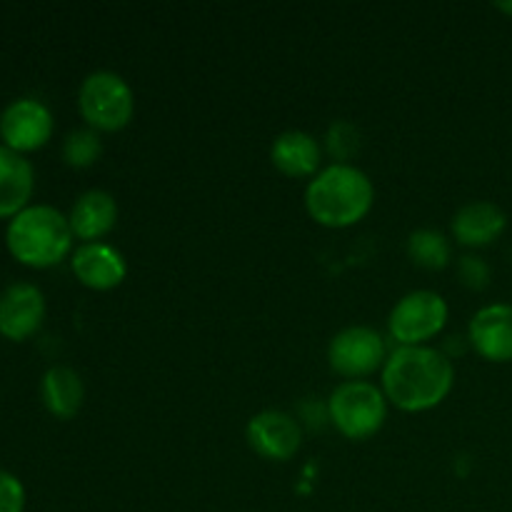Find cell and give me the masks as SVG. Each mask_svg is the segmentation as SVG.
Here are the masks:
<instances>
[{"label":"cell","mask_w":512,"mask_h":512,"mask_svg":"<svg viewBox=\"0 0 512 512\" xmlns=\"http://www.w3.org/2000/svg\"><path fill=\"white\" fill-rule=\"evenodd\" d=\"M383 393L403 413H425L443 403L455 383L453 358L430 345L395 348L383 365Z\"/></svg>","instance_id":"obj_1"},{"label":"cell","mask_w":512,"mask_h":512,"mask_svg":"<svg viewBox=\"0 0 512 512\" xmlns=\"http://www.w3.org/2000/svg\"><path fill=\"white\" fill-rule=\"evenodd\" d=\"M373 203V180L350 163L328 165L305 188L308 215L323 228H350L373 210Z\"/></svg>","instance_id":"obj_2"},{"label":"cell","mask_w":512,"mask_h":512,"mask_svg":"<svg viewBox=\"0 0 512 512\" xmlns=\"http://www.w3.org/2000/svg\"><path fill=\"white\" fill-rule=\"evenodd\" d=\"M73 230L68 215L53 205H28L5 230L8 253L28 268H53L73 250Z\"/></svg>","instance_id":"obj_3"},{"label":"cell","mask_w":512,"mask_h":512,"mask_svg":"<svg viewBox=\"0 0 512 512\" xmlns=\"http://www.w3.org/2000/svg\"><path fill=\"white\" fill-rule=\"evenodd\" d=\"M328 418L348 440H368L385 425L388 398L368 380H345L330 393Z\"/></svg>","instance_id":"obj_4"},{"label":"cell","mask_w":512,"mask_h":512,"mask_svg":"<svg viewBox=\"0 0 512 512\" xmlns=\"http://www.w3.org/2000/svg\"><path fill=\"white\" fill-rule=\"evenodd\" d=\"M78 108L95 133H118L133 120L135 95L123 75L95 70L78 90Z\"/></svg>","instance_id":"obj_5"},{"label":"cell","mask_w":512,"mask_h":512,"mask_svg":"<svg viewBox=\"0 0 512 512\" xmlns=\"http://www.w3.org/2000/svg\"><path fill=\"white\" fill-rule=\"evenodd\" d=\"M448 303L435 290H413L398 300L388 318L390 338L398 348H415L443 333L448 323Z\"/></svg>","instance_id":"obj_6"},{"label":"cell","mask_w":512,"mask_h":512,"mask_svg":"<svg viewBox=\"0 0 512 512\" xmlns=\"http://www.w3.org/2000/svg\"><path fill=\"white\" fill-rule=\"evenodd\" d=\"M385 360H388V350H385L383 335L368 325H350L330 340V368L348 380H363L375 370H383Z\"/></svg>","instance_id":"obj_7"},{"label":"cell","mask_w":512,"mask_h":512,"mask_svg":"<svg viewBox=\"0 0 512 512\" xmlns=\"http://www.w3.org/2000/svg\"><path fill=\"white\" fill-rule=\"evenodd\" d=\"M53 113L35 98H18L0 115V138L15 153H33L53 135Z\"/></svg>","instance_id":"obj_8"},{"label":"cell","mask_w":512,"mask_h":512,"mask_svg":"<svg viewBox=\"0 0 512 512\" xmlns=\"http://www.w3.org/2000/svg\"><path fill=\"white\" fill-rule=\"evenodd\" d=\"M245 438L260 458L285 463L300 450L303 430L293 415L283 413V410H263L250 418Z\"/></svg>","instance_id":"obj_9"},{"label":"cell","mask_w":512,"mask_h":512,"mask_svg":"<svg viewBox=\"0 0 512 512\" xmlns=\"http://www.w3.org/2000/svg\"><path fill=\"white\" fill-rule=\"evenodd\" d=\"M45 320V295L33 283H13L0 295V335L23 343Z\"/></svg>","instance_id":"obj_10"},{"label":"cell","mask_w":512,"mask_h":512,"mask_svg":"<svg viewBox=\"0 0 512 512\" xmlns=\"http://www.w3.org/2000/svg\"><path fill=\"white\" fill-rule=\"evenodd\" d=\"M70 268L75 278L90 290H113L128 275L123 253L108 243H83L70 255Z\"/></svg>","instance_id":"obj_11"},{"label":"cell","mask_w":512,"mask_h":512,"mask_svg":"<svg viewBox=\"0 0 512 512\" xmlns=\"http://www.w3.org/2000/svg\"><path fill=\"white\" fill-rule=\"evenodd\" d=\"M468 343L493 363L512 360V305H485L473 315L468 328Z\"/></svg>","instance_id":"obj_12"},{"label":"cell","mask_w":512,"mask_h":512,"mask_svg":"<svg viewBox=\"0 0 512 512\" xmlns=\"http://www.w3.org/2000/svg\"><path fill=\"white\" fill-rule=\"evenodd\" d=\"M70 230L83 243H100L118 223V203L108 190H88L75 200L68 215Z\"/></svg>","instance_id":"obj_13"},{"label":"cell","mask_w":512,"mask_h":512,"mask_svg":"<svg viewBox=\"0 0 512 512\" xmlns=\"http://www.w3.org/2000/svg\"><path fill=\"white\" fill-rule=\"evenodd\" d=\"M270 160L288 178H315L323 163V150L310 133L288 130L273 140Z\"/></svg>","instance_id":"obj_14"},{"label":"cell","mask_w":512,"mask_h":512,"mask_svg":"<svg viewBox=\"0 0 512 512\" xmlns=\"http://www.w3.org/2000/svg\"><path fill=\"white\" fill-rule=\"evenodd\" d=\"M505 225H508V215L503 213V208L488 200H473L455 213L453 235L460 245L483 248L503 235Z\"/></svg>","instance_id":"obj_15"},{"label":"cell","mask_w":512,"mask_h":512,"mask_svg":"<svg viewBox=\"0 0 512 512\" xmlns=\"http://www.w3.org/2000/svg\"><path fill=\"white\" fill-rule=\"evenodd\" d=\"M35 173L30 160L0 145V218H10L28 208L33 198Z\"/></svg>","instance_id":"obj_16"},{"label":"cell","mask_w":512,"mask_h":512,"mask_svg":"<svg viewBox=\"0 0 512 512\" xmlns=\"http://www.w3.org/2000/svg\"><path fill=\"white\" fill-rule=\"evenodd\" d=\"M40 395H43V403L50 415H55L58 420H70L78 415L80 408H83V378H80L73 368L55 365V368H50L48 373L43 375V380H40Z\"/></svg>","instance_id":"obj_17"},{"label":"cell","mask_w":512,"mask_h":512,"mask_svg":"<svg viewBox=\"0 0 512 512\" xmlns=\"http://www.w3.org/2000/svg\"><path fill=\"white\" fill-rule=\"evenodd\" d=\"M408 255L415 265L425 270H443L448 268L450 255H453V248H450V240L445 238L440 230H415L408 238Z\"/></svg>","instance_id":"obj_18"},{"label":"cell","mask_w":512,"mask_h":512,"mask_svg":"<svg viewBox=\"0 0 512 512\" xmlns=\"http://www.w3.org/2000/svg\"><path fill=\"white\" fill-rule=\"evenodd\" d=\"M100 153H103V145H100L98 133L90 128L73 130L63 143V158L70 168H90L100 158Z\"/></svg>","instance_id":"obj_19"},{"label":"cell","mask_w":512,"mask_h":512,"mask_svg":"<svg viewBox=\"0 0 512 512\" xmlns=\"http://www.w3.org/2000/svg\"><path fill=\"white\" fill-rule=\"evenodd\" d=\"M358 145H360V135H358V130H355V125L343 123V120H338L335 125H330L328 150L333 153V158L338 160V163L350 160V155L358 150Z\"/></svg>","instance_id":"obj_20"},{"label":"cell","mask_w":512,"mask_h":512,"mask_svg":"<svg viewBox=\"0 0 512 512\" xmlns=\"http://www.w3.org/2000/svg\"><path fill=\"white\" fill-rule=\"evenodd\" d=\"M25 488L13 473L0 470V512H23Z\"/></svg>","instance_id":"obj_21"},{"label":"cell","mask_w":512,"mask_h":512,"mask_svg":"<svg viewBox=\"0 0 512 512\" xmlns=\"http://www.w3.org/2000/svg\"><path fill=\"white\" fill-rule=\"evenodd\" d=\"M458 275L463 285L473 290H483L490 283V265L483 258H478V255H465V258H460Z\"/></svg>","instance_id":"obj_22"},{"label":"cell","mask_w":512,"mask_h":512,"mask_svg":"<svg viewBox=\"0 0 512 512\" xmlns=\"http://www.w3.org/2000/svg\"><path fill=\"white\" fill-rule=\"evenodd\" d=\"M495 8L503 10V13H510L512 15V0H508V3H495Z\"/></svg>","instance_id":"obj_23"}]
</instances>
